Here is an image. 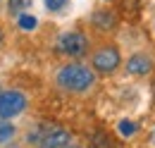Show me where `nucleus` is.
<instances>
[{
  "label": "nucleus",
  "instance_id": "f257e3e1",
  "mask_svg": "<svg viewBox=\"0 0 155 148\" xmlns=\"http://www.w3.org/2000/svg\"><path fill=\"white\" fill-rule=\"evenodd\" d=\"M96 81H98L96 72L88 65H81V62H67L55 74L58 89L67 93H86L96 86Z\"/></svg>",
  "mask_w": 155,
  "mask_h": 148
},
{
  "label": "nucleus",
  "instance_id": "f03ea898",
  "mask_svg": "<svg viewBox=\"0 0 155 148\" xmlns=\"http://www.w3.org/2000/svg\"><path fill=\"white\" fill-rule=\"evenodd\" d=\"M122 65V55H119V48L117 45H100L96 53H93V60H91V69L98 74H115L117 67Z\"/></svg>",
  "mask_w": 155,
  "mask_h": 148
},
{
  "label": "nucleus",
  "instance_id": "7ed1b4c3",
  "mask_svg": "<svg viewBox=\"0 0 155 148\" xmlns=\"http://www.w3.org/2000/svg\"><path fill=\"white\" fill-rule=\"evenodd\" d=\"M26 96L17 89H10V91H0V119L10 122L15 119L17 115L26 110Z\"/></svg>",
  "mask_w": 155,
  "mask_h": 148
},
{
  "label": "nucleus",
  "instance_id": "20e7f679",
  "mask_svg": "<svg viewBox=\"0 0 155 148\" xmlns=\"http://www.w3.org/2000/svg\"><path fill=\"white\" fill-rule=\"evenodd\" d=\"M58 48L67 57H81L88 53V38L81 31H64L58 41Z\"/></svg>",
  "mask_w": 155,
  "mask_h": 148
},
{
  "label": "nucleus",
  "instance_id": "39448f33",
  "mask_svg": "<svg viewBox=\"0 0 155 148\" xmlns=\"http://www.w3.org/2000/svg\"><path fill=\"white\" fill-rule=\"evenodd\" d=\"M72 146V134L69 129H64V127H48L45 134L41 136L38 141V148H69Z\"/></svg>",
  "mask_w": 155,
  "mask_h": 148
},
{
  "label": "nucleus",
  "instance_id": "423d86ee",
  "mask_svg": "<svg viewBox=\"0 0 155 148\" xmlns=\"http://www.w3.org/2000/svg\"><path fill=\"white\" fill-rule=\"evenodd\" d=\"M155 67V60L150 53H134V55L127 57V72L134 74V76H146L150 74Z\"/></svg>",
  "mask_w": 155,
  "mask_h": 148
},
{
  "label": "nucleus",
  "instance_id": "0eeeda50",
  "mask_svg": "<svg viewBox=\"0 0 155 148\" xmlns=\"http://www.w3.org/2000/svg\"><path fill=\"white\" fill-rule=\"evenodd\" d=\"M91 24L96 26L98 31H115V29H117V15H115V10H107V7L96 10V12L91 15Z\"/></svg>",
  "mask_w": 155,
  "mask_h": 148
},
{
  "label": "nucleus",
  "instance_id": "6e6552de",
  "mask_svg": "<svg viewBox=\"0 0 155 148\" xmlns=\"http://www.w3.org/2000/svg\"><path fill=\"white\" fill-rule=\"evenodd\" d=\"M31 7V0H7V12L10 17H21Z\"/></svg>",
  "mask_w": 155,
  "mask_h": 148
},
{
  "label": "nucleus",
  "instance_id": "1a4fd4ad",
  "mask_svg": "<svg viewBox=\"0 0 155 148\" xmlns=\"http://www.w3.org/2000/svg\"><path fill=\"white\" fill-rule=\"evenodd\" d=\"M15 136H17V124L0 119V143H10Z\"/></svg>",
  "mask_w": 155,
  "mask_h": 148
},
{
  "label": "nucleus",
  "instance_id": "9d476101",
  "mask_svg": "<svg viewBox=\"0 0 155 148\" xmlns=\"http://www.w3.org/2000/svg\"><path fill=\"white\" fill-rule=\"evenodd\" d=\"M91 148H115V141H112V136L107 131H98L96 136H93Z\"/></svg>",
  "mask_w": 155,
  "mask_h": 148
},
{
  "label": "nucleus",
  "instance_id": "9b49d317",
  "mask_svg": "<svg viewBox=\"0 0 155 148\" xmlns=\"http://www.w3.org/2000/svg\"><path fill=\"white\" fill-rule=\"evenodd\" d=\"M50 124H36L34 129H29V134H26V143H34V146H38L41 136L45 134V129H48Z\"/></svg>",
  "mask_w": 155,
  "mask_h": 148
},
{
  "label": "nucleus",
  "instance_id": "f8f14e48",
  "mask_svg": "<svg viewBox=\"0 0 155 148\" xmlns=\"http://www.w3.org/2000/svg\"><path fill=\"white\" fill-rule=\"evenodd\" d=\"M17 19H19V26H21V29H26V31L36 26V19L31 17V15H21V17H17Z\"/></svg>",
  "mask_w": 155,
  "mask_h": 148
},
{
  "label": "nucleus",
  "instance_id": "ddd939ff",
  "mask_svg": "<svg viewBox=\"0 0 155 148\" xmlns=\"http://www.w3.org/2000/svg\"><path fill=\"white\" fill-rule=\"evenodd\" d=\"M119 131H122L124 136H131V134L136 131L134 122H129V119H122V122H119Z\"/></svg>",
  "mask_w": 155,
  "mask_h": 148
},
{
  "label": "nucleus",
  "instance_id": "4468645a",
  "mask_svg": "<svg viewBox=\"0 0 155 148\" xmlns=\"http://www.w3.org/2000/svg\"><path fill=\"white\" fill-rule=\"evenodd\" d=\"M64 5H67V0H45V7H48L50 12H60Z\"/></svg>",
  "mask_w": 155,
  "mask_h": 148
},
{
  "label": "nucleus",
  "instance_id": "2eb2a0df",
  "mask_svg": "<svg viewBox=\"0 0 155 148\" xmlns=\"http://www.w3.org/2000/svg\"><path fill=\"white\" fill-rule=\"evenodd\" d=\"M150 141H153V146H155V129H153V134H150Z\"/></svg>",
  "mask_w": 155,
  "mask_h": 148
},
{
  "label": "nucleus",
  "instance_id": "dca6fc26",
  "mask_svg": "<svg viewBox=\"0 0 155 148\" xmlns=\"http://www.w3.org/2000/svg\"><path fill=\"white\" fill-rule=\"evenodd\" d=\"M0 45H2V26H0Z\"/></svg>",
  "mask_w": 155,
  "mask_h": 148
},
{
  "label": "nucleus",
  "instance_id": "f3484780",
  "mask_svg": "<svg viewBox=\"0 0 155 148\" xmlns=\"http://www.w3.org/2000/svg\"><path fill=\"white\" fill-rule=\"evenodd\" d=\"M69 148H81V146H74V143H72V146H69Z\"/></svg>",
  "mask_w": 155,
  "mask_h": 148
},
{
  "label": "nucleus",
  "instance_id": "a211bd4d",
  "mask_svg": "<svg viewBox=\"0 0 155 148\" xmlns=\"http://www.w3.org/2000/svg\"><path fill=\"white\" fill-rule=\"evenodd\" d=\"M153 93H155V81H153Z\"/></svg>",
  "mask_w": 155,
  "mask_h": 148
},
{
  "label": "nucleus",
  "instance_id": "6ab92c4d",
  "mask_svg": "<svg viewBox=\"0 0 155 148\" xmlns=\"http://www.w3.org/2000/svg\"><path fill=\"white\" fill-rule=\"evenodd\" d=\"M0 91H2V89H0Z\"/></svg>",
  "mask_w": 155,
  "mask_h": 148
}]
</instances>
